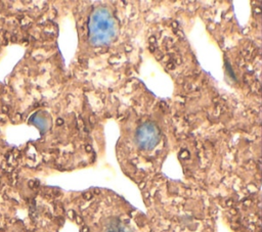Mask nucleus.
<instances>
[{
  "label": "nucleus",
  "mask_w": 262,
  "mask_h": 232,
  "mask_svg": "<svg viewBox=\"0 0 262 232\" xmlns=\"http://www.w3.org/2000/svg\"><path fill=\"white\" fill-rule=\"evenodd\" d=\"M116 32V22L110 10L103 6L96 7L89 17L88 36L90 42L95 46L107 45L114 40Z\"/></svg>",
  "instance_id": "1"
},
{
  "label": "nucleus",
  "mask_w": 262,
  "mask_h": 232,
  "mask_svg": "<svg viewBox=\"0 0 262 232\" xmlns=\"http://www.w3.org/2000/svg\"><path fill=\"white\" fill-rule=\"evenodd\" d=\"M161 139V131L154 122L142 123L135 132V143L143 150L155 148Z\"/></svg>",
  "instance_id": "2"
},
{
  "label": "nucleus",
  "mask_w": 262,
  "mask_h": 232,
  "mask_svg": "<svg viewBox=\"0 0 262 232\" xmlns=\"http://www.w3.org/2000/svg\"><path fill=\"white\" fill-rule=\"evenodd\" d=\"M105 232H130V230L127 229L120 220L113 219L106 226Z\"/></svg>",
  "instance_id": "3"
},
{
  "label": "nucleus",
  "mask_w": 262,
  "mask_h": 232,
  "mask_svg": "<svg viewBox=\"0 0 262 232\" xmlns=\"http://www.w3.org/2000/svg\"><path fill=\"white\" fill-rule=\"evenodd\" d=\"M84 197H85L86 199H89V198L91 197V194H90L89 192H87V193H85V194H84Z\"/></svg>",
  "instance_id": "4"
},
{
  "label": "nucleus",
  "mask_w": 262,
  "mask_h": 232,
  "mask_svg": "<svg viewBox=\"0 0 262 232\" xmlns=\"http://www.w3.org/2000/svg\"><path fill=\"white\" fill-rule=\"evenodd\" d=\"M81 231H82V232H88V231H89V229H88L87 227H83Z\"/></svg>",
  "instance_id": "5"
},
{
  "label": "nucleus",
  "mask_w": 262,
  "mask_h": 232,
  "mask_svg": "<svg viewBox=\"0 0 262 232\" xmlns=\"http://www.w3.org/2000/svg\"><path fill=\"white\" fill-rule=\"evenodd\" d=\"M73 214H74L73 211H70V212H69V217H70L71 219H73Z\"/></svg>",
  "instance_id": "6"
}]
</instances>
